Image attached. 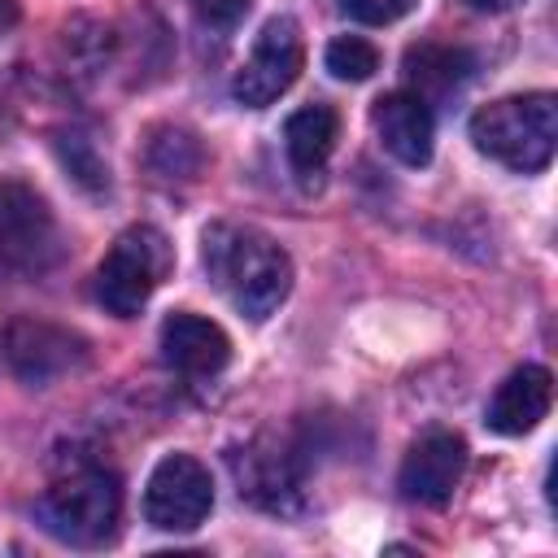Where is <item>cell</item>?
Here are the masks:
<instances>
[{"mask_svg": "<svg viewBox=\"0 0 558 558\" xmlns=\"http://www.w3.org/2000/svg\"><path fill=\"white\" fill-rule=\"evenodd\" d=\"M201 262L209 283L253 323L270 318L292 292V257L257 227L214 222L201 240Z\"/></svg>", "mask_w": 558, "mask_h": 558, "instance_id": "obj_1", "label": "cell"}, {"mask_svg": "<svg viewBox=\"0 0 558 558\" xmlns=\"http://www.w3.org/2000/svg\"><path fill=\"white\" fill-rule=\"evenodd\" d=\"M471 144L506 170L536 174L554 161L558 144V100L549 92L501 96L471 113Z\"/></svg>", "mask_w": 558, "mask_h": 558, "instance_id": "obj_2", "label": "cell"}, {"mask_svg": "<svg viewBox=\"0 0 558 558\" xmlns=\"http://www.w3.org/2000/svg\"><path fill=\"white\" fill-rule=\"evenodd\" d=\"M170 266H174L170 240L157 227L135 222L109 244L96 270V301L118 318H135L157 292V283L170 275Z\"/></svg>", "mask_w": 558, "mask_h": 558, "instance_id": "obj_3", "label": "cell"}, {"mask_svg": "<svg viewBox=\"0 0 558 558\" xmlns=\"http://www.w3.org/2000/svg\"><path fill=\"white\" fill-rule=\"evenodd\" d=\"M118 514L122 488L109 471H78L52 484L35 506L39 527L65 545H105L118 527Z\"/></svg>", "mask_w": 558, "mask_h": 558, "instance_id": "obj_4", "label": "cell"}, {"mask_svg": "<svg viewBox=\"0 0 558 558\" xmlns=\"http://www.w3.org/2000/svg\"><path fill=\"white\" fill-rule=\"evenodd\" d=\"M57 253L61 235L48 201L17 179H0V283L44 275Z\"/></svg>", "mask_w": 558, "mask_h": 558, "instance_id": "obj_5", "label": "cell"}, {"mask_svg": "<svg viewBox=\"0 0 558 558\" xmlns=\"http://www.w3.org/2000/svg\"><path fill=\"white\" fill-rule=\"evenodd\" d=\"M301 65H305L301 26H296V17L279 13V17H270V22L257 31L253 52H248V61L240 65L231 92H235V100H240L244 109H266L270 100H279V96L296 83Z\"/></svg>", "mask_w": 558, "mask_h": 558, "instance_id": "obj_6", "label": "cell"}, {"mask_svg": "<svg viewBox=\"0 0 558 558\" xmlns=\"http://www.w3.org/2000/svg\"><path fill=\"white\" fill-rule=\"evenodd\" d=\"M214 510V480L192 453H166L144 484V519L161 532H192Z\"/></svg>", "mask_w": 558, "mask_h": 558, "instance_id": "obj_7", "label": "cell"}, {"mask_svg": "<svg viewBox=\"0 0 558 558\" xmlns=\"http://www.w3.org/2000/svg\"><path fill=\"white\" fill-rule=\"evenodd\" d=\"M4 357L13 366V375L22 384H52L61 379L65 371H74L83 362V340L65 327H52V323H35V318H17L9 331H4Z\"/></svg>", "mask_w": 558, "mask_h": 558, "instance_id": "obj_8", "label": "cell"}, {"mask_svg": "<svg viewBox=\"0 0 558 558\" xmlns=\"http://www.w3.org/2000/svg\"><path fill=\"white\" fill-rule=\"evenodd\" d=\"M462 466H466V440L458 432H427L410 445L405 462H401V497L405 501H418V506H445L462 480Z\"/></svg>", "mask_w": 558, "mask_h": 558, "instance_id": "obj_9", "label": "cell"}, {"mask_svg": "<svg viewBox=\"0 0 558 558\" xmlns=\"http://www.w3.org/2000/svg\"><path fill=\"white\" fill-rule=\"evenodd\" d=\"M161 357L166 366H174L179 375H218L231 357V340L227 331L205 318V314H192V310H174L166 323H161Z\"/></svg>", "mask_w": 558, "mask_h": 558, "instance_id": "obj_10", "label": "cell"}, {"mask_svg": "<svg viewBox=\"0 0 558 558\" xmlns=\"http://www.w3.org/2000/svg\"><path fill=\"white\" fill-rule=\"evenodd\" d=\"M371 122H375L384 153H392L401 166H427L432 161V109L414 92L379 96Z\"/></svg>", "mask_w": 558, "mask_h": 558, "instance_id": "obj_11", "label": "cell"}, {"mask_svg": "<svg viewBox=\"0 0 558 558\" xmlns=\"http://www.w3.org/2000/svg\"><path fill=\"white\" fill-rule=\"evenodd\" d=\"M549 405H554V375L545 366L527 362V366L510 371L501 379V388L493 392V401H488V427L497 436H523V432H532L549 414Z\"/></svg>", "mask_w": 558, "mask_h": 558, "instance_id": "obj_12", "label": "cell"}, {"mask_svg": "<svg viewBox=\"0 0 558 558\" xmlns=\"http://www.w3.org/2000/svg\"><path fill=\"white\" fill-rule=\"evenodd\" d=\"M336 131H340V118L331 105H305L283 122V148L301 187H318L327 157L336 148Z\"/></svg>", "mask_w": 558, "mask_h": 558, "instance_id": "obj_13", "label": "cell"}, {"mask_svg": "<svg viewBox=\"0 0 558 558\" xmlns=\"http://www.w3.org/2000/svg\"><path fill=\"white\" fill-rule=\"evenodd\" d=\"M240 497L266 506V510H288L296 501V466L279 445H257L248 453H231Z\"/></svg>", "mask_w": 558, "mask_h": 558, "instance_id": "obj_14", "label": "cell"}, {"mask_svg": "<svg viewBox=\"0 0 558 558\" xmlns=\"http://www.w3.org/2000/svg\"><path fill=\"white\" fill-rule=\"evenodd\" d=\"M475 74V57L449 44H418L405 52V78L418 100H445Z\"/></svg>", "mask_w": 558, "mask_h": 558, "instance_id": "obj_15", "label": "cell"}, {"mask_svg": "<svg viewBox=\"0 0 558 558\" xmlns=\"http://www.w3.org/2000/svg\"><path fill=\"white\" fill-rule=\"evenodd\" d=\"M144 161L161 179H196L205 170V144L183 126H153L144 140Z\"/></svg>", "mask_w": 558, "mask_h": 558, "instance_id": "obj_16", "label": "cell"}, {"mask_svg": "<svg viewBox=\"0 0 558 558\" xmlns=\"http://www.w3.org/2000/svg\"><path fill=\"white\" fill-rule=\"evenodd\" d=\"M57 157H61V166L70 170V179H74L78 187H87V192H105V187H109V161L100 157V148H96L92 135H83V131H61V135H57Z\"/></svg>", "mask_w": 558, "mask_h": 558, "instance_id": "obj_17", "label": "cell"}, {"mask_svg": "<svg viewBox=\"0 0 558 558\" xmlns=\"http://www.w3.org/2000/svg\"><path fill=\"white\" fill-rule=\"evenodd\" d=\"M327 70L336 78H344V83H362V78H371L379 70V52L362 35H340V39L327 44Z\"/></svg>", "mask_w": 558, "mask_h": 558, "instance_id": "obj_18", "label": "cell"}, {"mask_svg": "<svg viewBox=\"0 0 558 558\" xmlns=\"http://www.w3.org/2000/svg\"><path fill=\"white\" fill-rule=\"evenodd\" d=\"M192 9H196V17H201L205 26L231 31V26L248 13V0H192Z\"/></svg>", "mask_w": 558, "mask_h": 558, "instance_id": "obj_19", "label": "cell"}, {"mask_svg": "<svg viewBox=\"0 0 558 558\" xmlns=\"http://www.w3.org/2000/svg\"><path fill=\"white\" fill-rule=\"evenodd\" d=\"M340 4H344V9H349L357 22H375V26H379V22L401 17V13H405L414 0H340Z\"/></svg>", "mask_w": 558, "mask_h": 558, "instance_id": "obj_20", "label": "cell"}, {"mask_svg": "<svg viewBox=\"0 0 558 558\" xmlns=\"http://www.w3.org/2000/svg\"><path fill=\"white\" fill-rule=\"evenodd\" d=\"M471 9H484V13H506V9H519L523 0H466Z\"/></svg>", "mask_w": 558, "mask_h": 558, "instance_id": "obj_21", "label": "cell"}, {"mask_svg": "<svg viewBox=\"0 0 558 558\" xmlns=\"http://www.w3.org/2000/svg\"><path fill=\"white\" fill-rule=\"evenodd\" d=\"M17 22V0H0V35Z\"/></svg>", "mask_w": 558, "mask_h": 558, "instance_id": "obj_22", "label": "cell"}]
</instances>
